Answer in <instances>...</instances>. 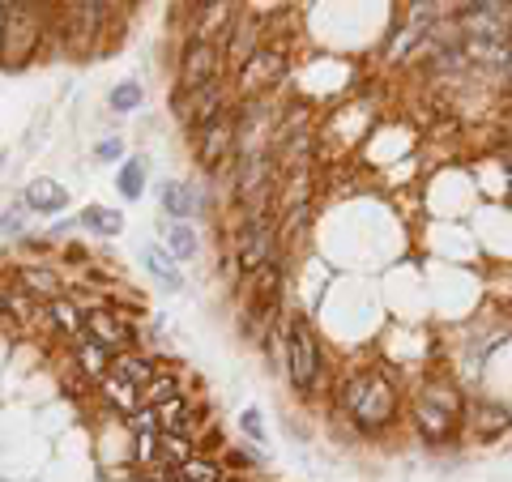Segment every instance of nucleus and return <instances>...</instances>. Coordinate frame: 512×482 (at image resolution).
Returning a JSON list of instances; mask_svg holds the SVG:
<instances>
[{
    "label": "nucleus",
    "mask_w": 512,
    "mask_h": 482,
    "mask_svg": "<svg viewBox=\"0 0 512 482\" xmlns=\"http://www.w3.org/2000/svg\"><path fill=\"white\" fill-rule=\"evenodd\" d=\"M338 410L359 436H380L397 423V384L384 372H350L338 384Z\"/></svg>",
    "instance_id": "nucleus-1"
},
{
    "label": "nucleus",
    "mask_w": 512,
    "mask_h": 482,
    "mask_svg": "<svg viewBox=\"0 0 512 482\" xmlns=\"http://www.w3.org/2000/svg\"><path fill=\"white\" fill-rule=\"evenodd\" d=\"M282 372L295 393H316L325 376V350L308 316H286L282 325Z\"/></svg>",
    "instance_id": "nucleus-2"
},
{
    "label": "nucleus",
    "mask_w": 512,
    "mask_h": 482,
    "mask_svg": "<svg viewBox=\"0 0 512 482\" xmlns=\"http://www.w3.org/2000/svg\"><path fill=\"white\" fill-rule=\"evenodd\" d=\"M414 423H419V436L427 444H448L457 440V431L466 427V414H461V393L440 389V384H427L423 401L414 410Z\"/></svg>",
    "instance_id": "nucleus-3"
},
{
    "label": "nucleus",
    "mask_w": 512,
    "mask_h": 482,
    "mask_svg": "<svg viewBox=\"0 0 512 482\" xmlns=\"http://www.w3.org/2000/svg\"><path fill=\"white\" fill-rule=\"evenodd\" d=\"M171 107H175V116L184 120V128L201 133L205 124H214L218 116H227V111L235 107L231 103V82H227V77H218V82L197 86V90H175Z\"/></svg>",
    "instance_id": "nucleus-4"
},
{
    "label": "nucleus",
    "mask_w": 512,
    "mask_h": 482,
    "mask_svg": "<svg viewBox=\"0 0 512 482\" xmlns=\"http://www.w3.org/2000/svg\"><path fill=\"white\" fill-rule=\"evenodd\" d=\"M222 60H227V47H222L218 39L192 35L180 47V69H175V77H180V90H197V86L218 82V77H222Z\"/></svg>",
    "instance_id": "nucleus-5"
},
{
    "label": "nucleus",
    "mask_w": 512,
    "mask_h": 482,
    "mask_svg": "<svg viewBox=\"0 0 512 482\" xmlns=\"http://www.w3.org/2000/svg\"><path fill=\"white\" fill-rule=\"evenodd\" d=\"M278 261V227L274 218L265 222H239V235H235V265L244 278L261 273L265 265Z\"/></svg>",
    "instance_id": "nucleus-6"
},
{
    "label": "nucleus",
    "mask_w": 512,
    "mask_h": 482,
    "mask_svg": "<svg viewBox=\"0 0 512 482\" xmlns=\"http://www.w3.org/2000/svg\"><path fill=\"white\" fill-rule=\"evenodd\" d=\"M82 333L90 337V342H99L111 359L124 355V350H133V342H137V329L128 325L120 312H111V308H90V312H82Z\"/></svg>",
    "instance_id": "nucleus-7"
},
{
    "label": "nucleus",
    "mask_w": 512,
    "mask_h": 482,
    "mask_svg": "<svg viewBox=\"0 0 512 482\" xmlns=\"http://www.w3.org/2000/svg\"><path fill=\"white\" fill-rule=\"evenodd\" d=\"M286 52L282 47H269V43H261L256 52L244 60V69H239V90L244 94H265L274 82H282L286 77Z\"/></svg>",
    "instance_id": "nucleus-8"
},
{
    "label": "nucleus",
    "mask_w": 512,
    "mask_h": 482,
    "mask_svg": "<svg viewBox=\"0 0 512 482\" xmlns=\"http://www.w3.org/2000/svg\"><path fill=\"white\" fill-rule=\"evenodd\" d=\"M154 376H158L154 350H124V355L111 359L103 384H124V389H133V393H146Z\"/></svg>",
    "instance_id": "nucleus-9"
},
{
    "label": "nucleus",
    "mask_w": 512,
    "mask_h": 482,
    "mask_svg": "<svg viewBox=\"0 0 512 482\" xmlns=\"http://www.w3.org/2000/svg\"><path fill=\"white\" fill-rule=\"evenodd\" d=\"M154 197H158V205H163L167 222H188V218H197L205 210V197L192 180H163L154 188Z\"/></svg>",
    "instance_id": "nucleus-10"
},
{
    "label": "nucleus",
    "mask_w": 512,
    "mask_h": 482,
    "mask_svg": "<svg viewBox=\"0 0 512 482\" xmlns=\"http://www.w3.org/2000/svg\"><path fill=\"white\" fill-rule=\"evenodd\" d=\"M227 154H235V107L227 111V116H218L214 124H205V128H201L197 163H201L205 171H218Z\"/></svg>",
    "instance_id": "nucleus-11"
},
{
    "label": "nucleus",
    "mask_w": 512,
    "mask_h": 482,
    "mask_svg": "<svg viewBox=\"0 0 512 482\" xmlns=\"http://www.w3.org/2000/svg\"><path fill=\"white\" fill-rule=\"evenodd\" d=\"M22 205L30 214H64L69 210V188L56 184V180H30L26 192H22Z\"/></svg>",
    "instance_id": "nucleus-12"
},
{
    "label": "nucleus",
    "mask_w": 512,
    "mask_h": 482,
    "mask_svg": "<svg viewBox=\"0 0 512 482\" xmlns=\"http://www.w3.org/2000/svg\"><path fill=\"white\" fill-rule=\"evenodd\" d=\"M466 427H474L483 440H495V436H504V431L512 427V410L491 406V401H474V406L466 410Z\"/></svg>",
    "instance_id": "nucleus-13"
},
{
    "label": "nucleus",
    "mask_w": 512,
    "mask_h": 482,
    "mask_svg": "<svg viewBox=\"0 0 512 482\" xmlns=\"http://www.w3.org/2000/svg\"><path fill=\"white\" fill-rule=\"evenodd\" d=\"M146 184H150V158L146 154H133L124 158L120 171H116V192L124 201H141L146 197Z\"/></svg>",
    "instance_id": "nucleus-14"
},
{
    "label": "nucleus",
    "mask_w": 512,
    "mask_h": 482,
    "mask_svg": "<svg viewBox=\"0 0 512 482\" xmlns=\"http://www.w3.org/2000/svg\"><path fill=\"white\" fill-rule=\"evenodd\" d=\"M18 291H26L30 299H39V303H52L64 295V286L52 269H43V265H22L18 269Z\"/></svg>",
    "instance_id": "nucleus-15"
},
{
    "label": "nucleus",
    "mask_w": 512,
    "mask_h": 482,
    "mask_svg": "<svg viewBox=\"0 0 512 482\" xmlns=\"http://www.w3.org/2000/svg\"><path fill=\"white\" fill-rule=\"evenodd\" d=\"M163 239H167V256H171L175 265L192 261V256H197V248H201V239H197V231H192L188 222H167Z\"/></svg>",
    "instance_id": "nucleus-16"
},
{
    "label": "nucleus",
    "mask_w": 512,
    "mask_h": 482,
    "mask_svg": "<svg viewBox=\"0 0 512 482\" xmlns=\"http://www.w3.org/2000/svg\"><path fill=\"white\" fill-rule=\"evenodd\" d=\"M141 261H146V269L158 278V286L163 291H180V265L167 256V248H154V244H146L141 248Z\"/></svg>",
    "instance_id": "nucleus-17"
},
{
    "label": "nucleus",
    "mask_w": 512,
    "mask_h": 482,
    "mask_svg": "<svg viewBox=\"0 0 512 482\" xmlns=\"http://www.w3.org/2000/svg\"><path fill=\"white\" fill-rule=\"evenodd\" d=\"M77 222H82L86 231L103 235V239H111V235H120V231H124V214H120V210H107V205H86Z\"/></svg>",
    "instance_id": "nucleus-18"
},
{
    "label": "nucleus",
    "mask_w": 512,
    "mask_h": 482,
    "mask_svg": "<svg viewBox=\"0 0 512 482\" xmlns=\"http://www.w3.org/2000/svg\"><path fill=\"white\" fill-rule=\"evenodd\" d=\"M47 320H52V329L69 333V337H82V312H77V303L69 295H60L47 303Z\"/></svg>",
    "instance_id": "nucleus-19"
},
{
    "label": "nucleus",
    "mask_w": 512,
    "mask_h": 482,
    "mask_svg": "<svg viewBox=\"0 0 512 482\" xmlns=\"http://www.w3.org/2000/svg\"><path fill=\"white\" fill-rule=\"evenodd\" d=\"M180 397H184V389H180V380H175L171 372H158L150 380V389L141 393V401H146L150 410H163V406H171V401H180Z\"/></svg>",
    "instance_id": "nucleus-20"
},
{
    "label": "nucleus",
    "mask_w": 512,
    "mask_h": 482,
    "mask_svg": "<svg viewBox=\"0 0 512 482\" xmlns=\"http://www.w3.org/2000/svg\"><path fill=\"white\" fill-rule=\"evenodd\" d=\"M175 474H180V482H231L227 470H222V461H210V457H192Z\"/></svg>",
    "instance_id": "nucleus-21"
},
{
    "label": "nucleus",
    "mask_w": 512,
    "mask_h": 482,
    "mask_svg": "<svg viewBox=\"0 0 512 482\" xmlns=\"http://www.w3.org/2000/svg\"><path fill=\"white\" fill-rule=\"evenodd\" d=\"M141 99H146V90H141V82H120L116 90L107 94V107L116 111V116H128V111H137Z\"/></svg>",
    "instance_id": "nucleus-22"
},
{
    "label": "nucleus",
    "mask_w": 512,
    "mask_h": 482,
    "mask_svg": "<svg viewBox=\"0 0 512 482\" xmlns=\"http://www.w3.org/2000/svg\"><path fill=\"white\" fill-rule=\"evenodd\" d=\"M128 427H133V436H137V440H158V436H163L158 410H150V406H137L133 414H128Z\"/></svg>",
    "instance_id": "nucleus-23"
},
{
    "label": "nucleus",
    "mask_w": 512,
    "mask_h": 482,
    "mask_svg": "<svg viewBox=\"0 0 512 482\" xmlns=\"http://www.w3.org/2000/svg\"><path fill=\"white\" fill-rule=\"evenodd\" d=\"M94 163H124V141L120 137H103L94 146Z\"/></svg>",
    "instance_id": "nucleus-24"
},
{
    "label": "nucleus",
    "mask_w": 512,
    "mask_h": 482,
    "mask_svg": "<svg viewBox=\"0 0 512 482\" xmlns=\"http://www.w3.org/2000/svg\"><path fill=\"white\" fill-rule=\"evenodd\" d=\"M239 427H244V436H252L256 444H265V423H261V410H244V414H239Z\"/></svg>",
    "instance_id": "nucleus-25"
},
{
    "label": "nucleus",
    "mask_w": 512,
    "mask_h": 482,
    "mask_svg": "<svg viewBox=\"0 0 512 482\" xmlns=\"http://www.w3.org/2000/svg\"><path fill=\"white\" fill-rule=\"evenodd\" d=\"M22 227H26V205H13V210H5V218H0V231H18L22 235Z\"/></svg>",
    "instance_id": "nucleus-26"
},
{
    "label": "nucleus",
    "mask_w": 512,
    "mask_h": 482,
    "mask_svg": "<svg viewBox=\"0 0 512 482\" xmlns=\"http://www.w3.org/2000/svg\"><path fill=\"white\" fill-rule=\"evenodd\" d=\"M9 26V5H0V30Z\"/></svg>",
    "instance_id": "nucleus-27"
}]
</instances>
